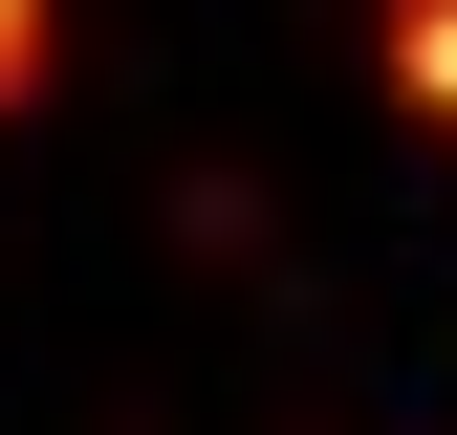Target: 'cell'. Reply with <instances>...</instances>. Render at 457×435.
Returning a JSON list of instances; mask_svg holds the SVG:
<instances>
[{"instance_id": "cell-1", "label": "cell", "mask_w": 457, "mask_h": 435, "mask_svg": "<svg viewBox=\"0 0 457 435\" xmlns=\"http://www.w3.org/2000/svg\"><path fill=\"white\" fill-rule=\"evenodd\" d=\"M370 87L414 131H457V0H370Z\"/></svg>"}, {"instance_id": "cell-2", "label": "cell", "mask_w": 457, "mask_h": 435, "mask_svg": "<svg viewBox=\"0 0 457 435\" xmlns=\"http://www.w3.org/2000/svg\"><path fill=\"white\" fill-rule=\"evenodd\" d=\"M44 87H66V0H0V131H22Z\"/></svg>"}]
</instances>
